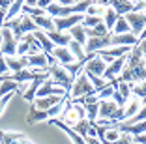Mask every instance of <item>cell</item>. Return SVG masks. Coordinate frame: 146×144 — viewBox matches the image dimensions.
<instances>
[{"mask_svg":"<svg viewBox=\"0 0 146 144\" xmlns=\"http://www.w3.org/2000/svg\"><path fill=\"white\" fill-rule=\"evenodd\" d=\"M120 82H127V84H139V82L146 81V69H144V56H142L141 49L137 45L131 49V52L127 54L125 66L122 69L120 77L116 79Z\"/></svg>","mask_w":146,"mask_h":144,"instance_id":"6da1fadb","label":"cell"},{"mask_svg":"<svg viewBox=\"0 0 146 144\" xmlns=\"http://www.w3.org/2000/svg\"><path fill=\"white\" fill-rule=\"evenodd\" d=\"M4 26H8V28L11 30L17 41H21L25 34H30V32H36V30H38V26L34 25L32 17H28V15H25V13L19 15V17H13L11 21H6Z\"/></svg>","mask_w":146,"mask_h":144,"instance_id":"7a4b0ae2","label":"cell"},{"mask_svg":"<svg viewBox=\"0 0 146 144\" xmlns=\"http://www.w3.org/2000/svg\"><path fill=\"white\" fill-rule=\"evenodd\" d=\"M47 73H49V77H51L52 81H54V84L60 86V88H64L66 94L69 96V92H71V86H73V79L69 77V73L66 71L64 66H60V64L54 62V64H51V66H49Z\"/></svg>","mask_w":146,"mask_h":144,"instance_id":"3957f363","label":"cell"},{"mask_svg":"<svg viewBox=\"0 0 146 144\" xmlns=\"http://www.w3.org/2000/svg\"><path fill=\"white\" fill-rule=\"evenodd\" d=\"M94 94H98V92L94 90V86L90 84V81L86 79L84 73H79L73 79V86H71V92H69L71 101H75L79 98H84V96H94Z\"/></svg>","mask_w":146,"mask_h":144,"instance_id":"277c9868","label":"cell"},{"mask_svg":"<svg viewBox=\"0 0 146 144\" xmlns=\"http://www.w3.org/2000/svg\"><path fill=\"white\" fill-rule=\"evenodd\" d=\"M17 39H15V36H13V32L8 28V26H4L2 28V41H0V52L4 56H15L17 54Z\"/></svg>","mask_w":146,"mask_h":144,"instance_id":"5b68a950","label":"cell"},{"mask_svg":"<svg viewBox=\"0 0 146 144\" xmlns=\"http://www.w3.org/2000/svg\"><path fill=\"white\" fill-rule=\"evenodd\" d=\"M124 17L127 21V25L131 26V34L139 38L146 26V11H129V13H125Z\"/></svg>","mask_w":146,"mask_h":144,"instance_id":"8992f818","label":"cell"},{"mask_svg":"<svg viewBox=\"0 0 146 144\" xmlns=\"http://www.w3.org/2000/svg\"><path fill=\"white\" fill-rule=\"evenodd\" d=\"M96 2L101 8H112L118 15H125L135 9V2H129V0H96Z\"/></svg>","mask_w":146,"mask_h":144,"instance_id":"52a82bcc","label":"cell"},{"mask_svg":"<svg viewBox=\"0 0 146 144\" xmlns=\"http://www.w3.org/2000/svg\"><path fill=\"white\" fill-rule=\"evenodd\" d=\"M107 47H111V34L103 36V38H88L82 49H84V54H92V52L103 51Z\"/></svg>","mask_w":146,"mask_h":144,"instance_id":"ba28073f","label":"cell"},{"mask_svg":"<svg viewBox=\"0 0 146 144\" xmlns=\"http://www.w3.org/2000/svg\"><path fill=\"white\" fill-rule=\"evenodd\" d=\"M125 60H127V54L120 56V58H116V60H112L111 64H107V69H105V73H103L105 81L111 82V81H116V77H120L122 69H124V66H125Z\"/></svg>","mask_w":146,"mask_h":144,"instance_id":"9c48e42d","label":"cell"},{"mask_svg":"<svg viewBox=\"0 0 146 144\" xmlns=\"http://www.w3.org/2000/svg\"><path fill=\"white\" fill-rule=\"evenodd\" d=\"M84 15H68V17H60L54 19V28L56 32H66V30H71L75 25H81Z\"/></svg>","mask_w":146,"mask_h":144,"instance_id":"30bf717a","label":"cell"},{"mask_svg":"<svg viewBox=\"0 0 146 144\" xmlns=\"http://www.w3.org/2000/svg\"><path fill=\"white\" fill-rule=\"evenodd\" d=\"M51 56L54 58V62L60 64V66H69V64L75 62V56L71 54V51H69L68 47H54Z\"/></svg>","mask_w":146,"mask_h":144,"instance_id":"8fae6325","label":"cell"},{"mask_svg":"<svg viewBox=\"0 0 146 144\" xmlns=\"http://www.w3.org/2000/svg\"><path fill=\"white\" fill-rule=\"evenodd\" d=\"M49 123H51V125H56V127H60L62 131H64L66 135H68V139L71 140L73 144H86V142H84V139H82V137L79 135V133H75V131H73V129H71L69 125H66V123L62 122L60 118H52V120H49Z\"/></svg>","mask_w":146,"mask_h":144,"instance_id":"7c38bea8","label":"cell"},{"mask_svg":"<svg viewBox=\"0 0 146 144\" xmlns=\"http://www.w3.org/2000/svg\"><path fill=\"white\" fill-rule=\"evenodd\" d=\"M139 43L133 34H111V47H135Z\"/></svg>","mask_w":146,"mask_h":144,"instance_id":"4fadbf2b","label":"cell"},{"mask_svg":"<svg viewBox=\"0 0 146 144\" xmlns=\"http://www.w3.org/2000/svg\"><path fill=\"white\" fill-rule=\"evenodd\" d=\"M45 73H38V71H32V69H23V71L11 73V75H9V81L17 82V84H23V82H28V81L32 82V81H36V79H39L41 75H45Z\"/></svg>","mask_w":146,"mask_h":144,"instance_id":"5bb4252c","label":"cell"},{"mask_svg":"<svg viewBox=\"0 0 146 144\" xmlns=\"http://www.w3.org/2000/svg\"><path fill=\"white\" fill-rule=\"evenodd\" d=\"M105 69H107V64L99 58V54H96L94 58H90L88 62L84 64L82 71H90V73H94V75H98V77H103Z\"/></svg>","mask_w":146,"mask_h":144,"instance_id":"9a60e30c","label":"cell"},{"mask_svg":"<svg viewBox=\"0 0 146 144\" xmlns=\"http://www.w3.org/2000/svg\"><path fill=\"white\" fill-rule=\"evenodd\" d=\"M118 105L112 99H103L99 101V110H98V120H111L112 114L116 112Z\"/></svg>","mask_w":146,"mask_h":144,"instance_id":"2e32d148","label":"cell"},{"mask_svg":"<svg viewBox=\"0 0 146 144\" xmlns=\"http://www.w3.org/2000/svg\"><path fill=\"white\" fill-rule=\"evenodd\" d=\"M66 98V96H64ZM64 98H60V96H49V98H36L34 99V103H32V107L34 109H38V110H47V109H51V107H54L56 103H60ZM69 98V96H68Z\"/></svg>","mask_w":146,"mask_h":144,"instance_id":"e0dca14e","label":"cell"},{"mask_svg":"<svg viewBox=\"0 0 146 144\" xmlns=\"http://www.w3.org/2000/svg\"><path fill=\"white\" fill-rule=\"evenodd\" d=\"M6 64H8V69H11L13 73L23 71V69L28 68V62H26V56H6Z\"/></svg>","mask_w":146,"mask_h":144,"instance_id":"ac0fdd59","label":"cell"},{"mask_svg":"<svg viewBox=\"0 0 146 144\" xmlns=\"http://www.w3.org/2000/svg\"><path fill=\"white\" fill-rule=\"evenodd\" d=\"M139 110H141V99L135 96V98H131L127 103H125V107H124V114H122V122L129 120L131 116H135Z\"/></svg>","mask_w":146,"mask_h":144,"instance_id":"d6986e66","label":"cell"},{"mask_svg":"<svg viewBox=\"0 0 146 144\" xmlns=\"http://www.w3.org/2000/svg\"><path fill=\"white\" fill-rule=\"evenodd\" d=\"M47 79H49V73H45V75H41L39 79L32 81V84L28 86V90L23 94V99H25V101H34V99H36V94H38V88L41 86V82L47 81Z\"/></svg>","mask_w":146,"mask_h":144,"instance_id":"ffe728a7","label":"cell"},{"mask_svg":"<svg viewBox=\"0 0 146 144\" xmlns=\"http://www.w3.org/2000/svg\"><path fill=\"white\" fill-rule=\"evenodd\" d=\"M45 34H47V38L54 43V47H68L69 41H71V36L64 34V32H56V30H52V32H45Z\"/></svg>","mask_w":146,"mask_h":144,"instance_id":"44dd1931","label":"cell"},{"mask_svg":"<svg viewBox=\"0 0 146 144\" xmlns=\"http://www.w3.org/2000/svg\"><path fill=\"white\" fill-rule=\"evenodd\" d=\"M34 38L38 39L39 47H41V51L45 52V54H51L52 49H54V43L47 38V34H45V32H41V30H36V32H34Z\"/></svg>","mask_w":146,"mask_h":144,"instance_id":"7402d4cb","label":"cell"},{"mask_svg":"<svg viewBox=\"0 0 146 144\" xmlns=\"http://www.w3.org/2000/svg\"><path fill=\"white\" fill-rule=\"evenodd\" d=\"M32 21H34V25L38 26V30H41V32H52L54 28V19H51L49 15H41V17H32Z\"/></svg>","mask_w":146,"mask_h":144,"instance_id":"603a6c76","label":"cell"},{"mask_svg":"<svg viewBox=\"0 0 146 144\" xmlns=\"http://www.w3.org/2000/svg\"><path fill=\"white\" fill-rule=\"evenodd\" d=\"M68 32H69V36H71L73 41H77L81 47H84L86 39H88V38H86V32H84V26H82V25H75L71 30H68Z\"/></svg>","mask_w":146,"mask_h":144,"instance_id":"cb8c5ba5","label":"cell"},{"mask_svg":"<svg viewBox=\"0 0 146 144\" xmlns=\"http://www.w3.org/2000/svg\"><path fill=\"white\" fill-rule=\"evenodd\" d=\"M118 13L114 11L112 8H105V13H103V25L107 26V30L109 32H112V28H114V25H116V21H118Z\"/></svg>","mask_w":146,"mask_h":144,"instance_id":"d4e9b609","label":"cell"},{"mask_svg":"<svg viewBox=\"0 0 146 144\" xmlns=\"http://www.w3.org/2000/svg\"><path fill=\"white\" fill-rule=\"evenodd\" d=\"M82 107H84V114H86V118L90 120L92 123H96V122H98L99 101H96V103H82Z\"/></svg>","mask_w":146,"mask_h":144,"instance_id":"484cf974","label":"cell"},{"mask_svg":"<svg viewBox=\"0 0 146 144\" xmlns=\"http://www.w3.org/2000/svg\"><path fill=\"white\" fill-rule=\"evenodd\" d=\"M84 32H86V38H103V36L111 34L103 23L98 25V26H94V28H84Z\"/></svg>","mask_w":146,"mask_h":144,"instance_id":"4316f807","label":"cell"},{"mask_svg":"<svg viewBox=\"0 0 146 144\" xmlns=\"http://www.w3.org/2000/svg\"><path fill=\"white\" fill-rule=\"evenodd\" d=\"M112 34H131V26L127 25V21H125L124 15H120V17H118L114 28H112Z\"/></svg>","mask_w":146,"mask_h":144,"instance_id":"83f0119b","label":"cell"},{"mask_svg":"<svg viewBox=\"0 0 146 144\" xmlns=\"http://www.w3.org/2000/svg\"><path fill=\"white\" fill-rule=\"evenodd\" d=\"M68 49L71 51V54L75 56V62H81V60H84L86 58V54H84V49H82L81 45H79L77 41H69V45H68Z\"/></svg>","mask_w":146,"mask_h":144,"instance_id":"f1b7e54d","label":"cell"},{"mask_svg":"<svg viewBox=\"0 0 146 144\" xmlns=\"http://www.w3.org/2000/svg\"><path fill=\"white\" fill-rule=\"evenodd\" d=\"M131 94L137 96V98L141 99V103H144V107H146V81H142V82H139V84L131 86Z\"/></svg>","mask_w":146,"mask_h":144,"instance_id":"f546056e","label":"cell"},{"mask_svg":"<svg viewBox=\"0 0 146 144\" xmlns=\"http://www.w3.org/2000/svg\"><path fill=\"white\" fill-rule=\"evenodd\" d=\"M101 23H103V15H84L81 25L84 26V28H94V26L101 25Z\"/></svg>","mask_w":146,"mask_h":144,"instance_id":"4dcf8cb0","label":"cell"},{"mask_svg":"<svg viewBox=\"0 0 146 144\" xmlns=\"http://www.w3.org/2000/svg\"><path fill=\"white\" fill-rule=\"evenodd\" d=\"M112 92H114V86H112L111 82H107V84H105L103 88L99 90L96 96H98L99 101H103V99H111V98H112Z\"/></svg>","mask_w":146,"mask_h":144,"instance_id":"1f68e13d","label":"cell"},{"mask_svg":"<svg viewBox=\"0 0 146 144\" xmlns=\"http://www.w3.org/2000/svg\"><path fill=\"white\" fill-rule=\"evenodd\" d=\"M120 139V131L116 129V127H107L105 129V137L103 140H107V142H114V140Z\"/></svg>","mask_w":146,"mask_h":144,"instance_id":"d6a6232c","label":"cell"},{"mask_svg":"<svg viewBox=\"0 0 146 144\" xmlns=\"http://www.w3.org/2000/svg\"><path fill=\"white\" fill-rule=\"evenodd\" d=\"M101 144H135V140H133V137H131V135H124V137H120L118 140H114V142L101 140Z\"/></svg>","mask_w":146,"mask_h":144,"instance_id":"836d02e7","label":"cell"},{"mask_svg":"<svg viewBox=\"0 0 146 144\" xmlns=\"http://www.w3.org/2000/svg\"><path fill=\"white\" fill-rule=\"evenodd\" d=\"M103 13H105V8H101V6L94 4V6H90V8L86 9L84 15H103Z\"/></svg>","mask_w":146,"mask_h":144,"instance_id":"e575fe53","label":"cell"},{"mask_svg":"<svg viewBox=\"0 0 146 144\" xmlns=\"http://www.w3.org/2000/svg\"><path fill=\"white\" fill-rule=\"evenodd\" d=\"M9 69H8V64H6V56L0 52V75H6Z\"/></svg>","mask_w":146,"mask_h":144,"instance_id":"d590c367","label":"cell"},{"mask_svg":"<svg viewBox=\"0 0 146 144\" xmlns=\"http://www.w3.org/2000/svg\"><path fill=\"white\" fill-rule=\"evenodd\" d=\"M52 4V0H38V6L36 8H41V9H47L49 6Z\"/></svg>","mask_w":146,"mask_h":144,"instance_id":"8d00e7d4","label":"cell"},{"mask_svg":"<svg viewBox=\"0 0 146 144\" xmlns=\"http://www.w3.org/2000/svg\"><path fill=\"white\" fill-rule=\"evenodd\" d=\"M137 47L141 49V52H142V56L146 58V38L144 39H139V43H137Z\"/></svg>","mask_w":146,"mask_h":144,"instance_id":"74e56055","label":"cell"},{"mask_svg":"<svg viewBox=\"0 0 146 144\" xmlns=\"http://www.w3.org/2000/svg\"><path fill=\"white\" fill-rule=\"evenodd\" d=\"M13 2H15V0H0V8L8 11V9L11 8V4H13Z\"/></svg>","mask_w":146,"mask_h":144,"instance_id":"f35d334b","label":"cell"},{"mask_svg":"<svg viewBox=\"0 0 146 144\" xmlns=\"http://www.w3.org/2000/svg\"><path fill=\"white\" fill-rule=\"evenodd\" d=\"M133 140H135V144H146V133H144V135L133 137Z\"/></svg>","mask_w":146,"mask_h":144,"instance_id":"ab89813d","label":"cell"},{"mask_svg":"<svg viewBox=\"0 0 146 144\" xmlns=\"http://www.w3.org/2000/svg\"><path fill=\"white\" fill-rule=\"evenodd\" d=\"M84 142H86V144H101V140H99L98 137H86Z\"/></svg>","mask_w":146,"mask_h":144,"instance_id":"60d3db41","label":"cell"},{"mask_svg":"<svg viewBox=\"0 0 146 144\" xmlns=\"http://www.w3.org/2000/svg\"><path fill=\"white\" fill-rule=\"evenodd\" d=\"M52 2H54V4H60V6H71L73 4L71 0H52Z\"/></svg>","mask_w":146,"mask_h":144,"instance_id":"b9f144b4","label":"cell"},{"mask_svg":"<svg viewBox=\"0 0 146 144\" xmlns=\"http://www.w3.org/2000/svg\"><path fill=\"white\" fill-rule=\"evenodd\" d=\"M25 6H28V8H36V6H38V0H25Z\"/></svg>","mask_w":146,"mask_h":144,"instance_id":"7bdbcfd3","label":"cell"},{"mask_svg":"<svg viewBox=\"0 0 146 144\" xmlns=\"http://www.w3.org/2000/svg\"><path fill=\"white\" fill-rule=\"evenodd\" d=\"M71 2H73V4H77V2H82V0H71Z\"/></svg>","mask_w":146,"mask_h":144,"instance_id":"ee69618b","label":"cell"},{"mask_svg":"<svg viewBox=\"0 0 146 144\" xmlns=\"http://www.w3.org/2000/svg\"><path fill=\"white\" fill-rule=\"evenodd\" d=\"M144 69H146V58H144Z\"/></svg>","mask_w":146,"mask_h":144,"instance_id":"f6af8a7d","label":"cell"},{"mask_svg":"<svg viewBox=\"0 0 146 144\" xmlns=\"http://www.w3.org/2000/svg\"><path fill=\"white\" fill-rule=\"evenodd\" d=\"M129 2H133V0H129Z\"/></svg>","mask_w":146,"mask_h":144,"instance_id":"bcb514c9","label":"cell"}]
</instances>
